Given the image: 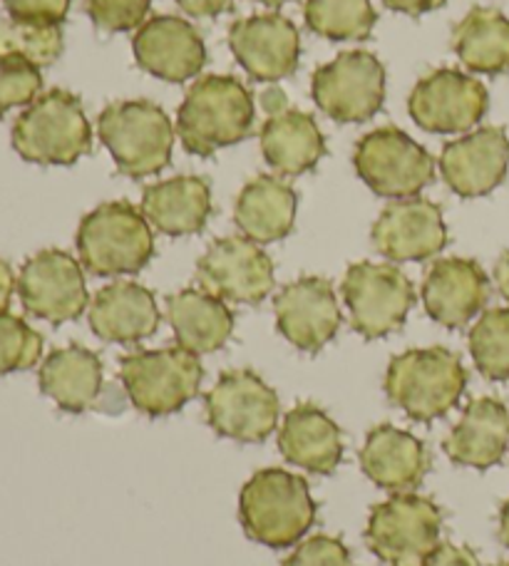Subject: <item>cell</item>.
Instances as JSON below:
<instances>
[{"label":"cell","mask_w":509,"mask_h":566,"mask_svg":"<svg viewBox=\"0 0 509 566\" xmlns=\"http://www.w3.org/2000/svg\"><path fill=\"white\" fill-rule=\"evenodd\" d=\"M18 293L30 316L48 323H67L87 308V283L83 264L60 249H45L30 256L18 276Z\"/></svg>","instance_id":"5bb4252c"},{"label":"cell","mask_w":509,"mask_h":566,"mask_svg":"<svg viewBox=\"0 0 509 566\" xmlns=\"http://www.w3.org/2000/svg\"><path fill=\"white\" fill-rule=\"evenodd\" d=\"M137 65L165 83H187L201 73L207 48L199 30L185 18L155 15L137 28L132 40Z\"/></svg>","instance_id":"ffe728a7"},{"label":"cell","mask_w":509,"mask_h":566,"mask_svg":"<svg viewBox=\"0 0 509 566\" xmlns=\"http://www.w3.org/2000/svg\"><path fill=\"white\" fill-rule=\"evenodd\" d=\"M97 135L125 177H152L169 167L175 125L165 109L149 99L107 105L97 119Z\"/></svg>","instance_id":"5b68a950"},{"label":"cell","mask_w":509,"mask_h":566,"mask_svg":"<svg viewBox=\"0 0 509 566\" xmlns=\"http://www.w3.org/2000/svg\"><path fill=\"white\" fill-rule=\"evenodd\" d=\"M152 0H85L87 15L105 33H127L145 25Z\"/></svg>","instance_id":"8d00e7d4"},{"label":"cell","mask_w":509,"mask_h":566,"mask_svg":"<svg viewBox=\"0 0 509 566\" xmlns=\"http://www.w3.org/2000/svg\"><path fill=\"white\" fill-rule=\"evenodd\" d=\"M257 117L253 95L231 75H204L189 87L177 113V135L187 151L209 157L249 137Z\"/></svg>","instance_id":"6da1fadb"},{"label":"cell","mask_w":509,"mask_h":566,"mask_svg":"<svg viewBox=\"0 0 509 566\" xmlns=\"http://www.w3.org/2000/svg\"><path fill=\"white\" fill-rule=\"evenodd\" d=\"M209 428L221 438L257 444L271 438L279 424V396L257 373L237 368L221 373L204 398Z\"/></svg>","instance_id":"30bf717a"},{"label":"cell","mask_w":509,"mask_h":566,"mask_svg":"<svg viewBox=\"0 0 509 566\" xmlns=\"http://www.w3.org/2000/svg\"><path fill=\"white\" fill-rule=\"evenodd\" d=\"M281 566H351V552L343 539L315 534V537L301 542Z\"/></svg>","instance_id":"74e56055"},{"label":"cell","mask_w":509,"mask_h":566,"mask_svg":"<svg viewBox=\"0 0 509 566\" xmlns=\"http://www.w3.org/2000/svg\"><path fill=\"white\" fill-rule=\"evenodd\" d=\"M197 279L211 296L257 306L273 291V261L257 241L224 237L199 259Z\"/></svg>","instance_id":"9a60e30c"},{"label":"cell","mask_w":509,"mask_h":566,"mask_svg":"<svg viewBox=\"0 0 509 566\" xmlns=\"http://www.w3.org/2000/svg\"><path fill=\"white\" fill-rule=\"evenodd\" d=\"M453 48L470 73H509V18L495 8H472L457 23L453 33Z\"/></svg>","instance_id":"4dcf8cb0"},{"label":"cell","mask_w":509,"mask_h":566,"mask_svg":"<svg viewBox=\"0 0 509 566\" xmlns=\"http://www.w3.org/2000/svg\"><path fill=\"white\" fill-rule=\"evenodd\" d=\"M229 48L253 80L279 83L299 67V28L281 13L241 18L229 28Z\"/></svg>","instance_id":"e0dca14e"},{"label":"cell","mask_w":509,"mask_h":566,"mask_svg":"<svg viewBox=\"0 0 509 566\" xmlns=\"http://www.w3.org/2000/svg\"><path fill=\"white\" fill-rule=\"evenodd\" d=\"M303 18L311 33L329 40H368L375 28L371 0H305Z\"/></svg>","instance_id":"1f68e13d"},{"label":"cell","mask_w":509,"mask_h":566,"mask_svg":"<svg viewBox=\"0 0 509 566\" xmlns=\"http://www.w3.org/2000/svg\"><path fill=\"white\" fill-rule=\"evenodd\" d=\"M297 209L299 197L291 185L279 177L259 175L237 197L233 221L247 239L257 244H273L293 231Z\"/></svg>","instance_id":"4316f807"},{"label":"cell","mask_w":509,"mask_h":566,"mask_svg":"<svg viewBox=\"0 0 509 566\" xmlns=\"http://www.w3.org/2000/svg\"><path fill=\"white\" fill-rule=\"evenodd\" d=\"M279 450L297 468L331 474L343 460V432L313 402L293 408L279 430Z\"/></svg>","instance_id":"d4e9b609"},{"label":"cell","mask_w":509,"mask_h":566,"mask_svg":"<svg viewBox=\"0 0 509 566\" xmlns=\"http://www.w3.org/2000/svg\"><path fill=\"white\" fill-rule=\"evenodd\" d=\"M495 283H497V291H500L502 296L509 301V251H505V254L497 259Z\"/></svg>","instance_id":"f6af8a7d"},{"label":"cell","mask_w":509,"mask_h":566,"mask_svg":"<svg viewBox=\"0 0 509 566\" xmlns=\"http://www.w3.org/2000/svg\"><path fill=\"white\" fill-rule=\"evenodd\" d=\"M167 321L177 346L195 356L224 348L233 333V313L221 298L204 289H185L167 296Z\"/></svg>","instance_id":"83f0119b"},{"label":"cell","mask_w":509,"mask_h":566,"mask_svg":"<svg viewBox=\"0 0 509 566\" xmlns=\"http://www.w3.org/2000/svg\"><path fill=\"white\" fill-rule=\"evenodd\" d=\"M373 247L391 261H427L447 247L443 211L430 199H398L373 224Z\"/></svg>","instance_id":"ac0fdd59"},{"label":"cell","mask_w":509,"mask_h":566,"mask_svg":"<svg viewBox=\"0 0 509 566\" xmlns=\"http://www.w3.org/2000/svg\"><path fill=\"white\" fill-rule=\"evenodd\" d=\"M261 107L267 109V115H273V113H281V109L289 107V99H287V93L279 87H271L267 90V93L261 95Z\"/></svg>","instance_id":"ee69618b"},{"label":"cell","mask_w":509,"mask_h":566,"mask_svg":"<svg viewBox=\"0 0 509 566\" xmlns=\"http://www.w3.org/2000/svg\"><path fill=\"white\" fill-rule=\"evenodd\" d=\"M490 298V279L472 259L435 261L423 281V303L427 316L445 328H463Z\"/></svg>","instance_id":"44dd1931"},{"label":"cell","mask_w":509,"mask_h":566,"mask_svg":"<svg viewBox=\"0 0 509 566\" xmlns=\"http://www.w3.org/2000/svg\"><path fill=\"white\" fill-rule=\"evenodd\" d=\"M65 38L60 25L23 23V20H0V55H13L40 67L53 65L63 55Z\"/></svg>","instance_id":"836d02e7"},{"label":"cell","mask_w":509,"mask_h":566,"mask_svg":"<svg viewBox=\"0 0 509 566\" xmlns=\"http://www.w3.org/2000/svg\"><path fill=\"white\" fill-rule=\"evenodd\" d=\"M15 274L10 269L8 261L0 259V313H8L10 301H13V291H15Z\"/></svg>","instance_id":"7bdbcfd3"},{"label":"cell","mask_w":509,"mask_h":566,"mask_svg":"<svg viewBox=\"0 0 509 566\" xmlns=\"http://www.w3.org/2000/svg\"><path fill=\"white\" fill-rule=\"evenodd\" d=\"M142 214L167 237L199 234L211 217L209 181L195 175L157 181L142 195Z\"/></svg>","instance_id":"484cf974"},{"label":"cell","mask_w":509,"mask_h":566,"mask_svg":"<svg viewBox=\"0 0 509 566\" xmlns=\"http://www.w3.org/2000/svg\"><path fill=\"white\" fill-rule=\"evenodd\" d=\"M43 396L65 412H85L102 390V360L85 346H65L50 353L38 373Z\"/></svg>","instance_id":"f546056e"},{"label":"cell","mask_w":509,"mask_h":566,"mask_svg":"<svg viewBox=\"0 0 509 566\" xmlns=\"http://www.w3.org/2000/svg\"><path fill=\"white\" fill-rule=\"evenodd\" d=\"M443 510L423 494L401 492L375 504L365 527V544L391 566H423L440 544Z\"/></svg>","instance_id":"ba28073f"},{"label":"cell","mask_w":509,"mask_h":566,"mask_svg":"<svg viewBox=\"0 0 509 566\" xmlns=\"http://www.w3.org/2000/svg\"><path fill=\"white\" fill-rule=\"evenodd\" d=\"M239 520L247 537L263 547H293L315 522L309 482L281 468L259 470L241 488Z\"/></svg>","instance_id":"7a4b0ae2"},{"label":"cell","mask_w":509,"mask_h":566,"mask_svg":"<svg viewBox=\"0 0 509 566\" xmlns=\"http://www.w3.org/2000/svg\"><path fill=\"white\" fill-rule=\"evenodd\" d=\"M509 169V137L505 127H480L447 142L440 175L457 197H485L502 185Z\"/></svg>","instance_id":"d6986e66"},{"label":"cell","mask_w":509,"mask_h":566,"mask_svg":"<svg viewBox=\"0 0 509 566\" xmlns=\"http://www.w3.org/2000/svg\"><path fill=\"white\" fill-rule=\"evenodd\" d=\"M13 147L33 165H75L93 149V127L83 103L67 90L38 95L15 119Z\"/></svg>","instance_id":"8992f818"},{"label":"cell","mask_w":509,"mask_h":566,"mask_svg":"<svg viewBox=\"0 0 509 566\" xmlns=\"http://www.w3.org/2000/svg\"><path fill=\"white\" fill-rule=\"evenodd\" d=\"M487 87L460 70H435L413 87L407 113L417 127L435 135H460L487 115Z\"/></svg>","instance_id":"4fadbf2b"},{"label":"cell","mask_w":509,"mask_h":566,"mask_svg":"<svg viewBox=\"0 0 509 566\" xmlns=\"http://www.w3.org/2000/svg\"><path fill=\"white\" fill-rule=\"evenodd\" d=\"M365 478L388 492L417 488L430 470V452L425 442L395 424L383 422L373 428L361 450Z\"/></svg>","instance_id":"603a6c76"},{"label":"cell","mask_w":509,"mask_h":566,"mask_svg":"<svg viewBox=\"0 0 509 566\" xmlns=\"http://www.w3.org/2000/svg\"><path fill=\"white\" fill-rule=\"evenodd\" d=\"M277 328L291 346L319 353L341 328V306L333 283L321 276H303L283 286L273 298Z\"/></svg>","instance_id":"2e32d148"},{"label":"cell","mask_w":509,"mask_h":566,"mask_svg":"<svg viewBox=\"0 0 509 566\" xmlns=\"http://www.w3.org/2000/svg\"><path fill=\"white\" fill-rule=\"evenodd\" d=\"M497 566H509V562H502V564H497Z\"/></svg>","instance_id":"c3c4849f"},{"label":"cell","mask_w":509,"mask_h":566,"mask_svg":"<svg viewBox=\"0 0 509 566\" xmlns=\"http://www.w3.org/2000/svg\"><path fill=\"white\" fill-rule=\"evenodd\" d=\"M311 95L321 113L335 123H365L383 107L385 67L368 50L341 53L315 70Z\"/></svg>","instance_id":"7c38bea8"},{"label":"cell","mask_w":509,"mask_h":566,"mask_svg":"<svg viewBox=\"0 0 509 566\" xmlns=\"http://www.w3.org/2000/svg\"><path fill=\"white\" fill-rule=\"evenodd\" d=\"M157 298L149 289L135 281H117L100 289L90 303V328L107 343L132 346L159 328Z\"/></svg>","instance_id":"7402d4cb"},{"label":"cell","mask_w":509,"mask_h":566,"mask_svg":"<svg viewBox=\"0 0 509 566\" xmlns=\"http://www.w3.org/2000/svg\"><path fill=\"white\" fill-rule=\"evenodd\" d=\"M467 343L475 368L487 380H509V306L485 311L467 336Z\"/></svg>","instance_id":"d6a6232c"},{"label":"cell","mask_w":509,"mask_h":566,"mask_svg":"<svg viewBox=\"0 0 509 566\" xmlns=\"http://www.w3.org/2000/svg\"><path fill=\"white\" fill-rule=\"evenodd\" d=\"M175 3L191 18H217L231 10L233 0H175Z\"/></svg>","instance_id":"60d3db41"},{"label":"cell","mask_w":509,"mask_h":566,"mask_svg":"<svg viewBox=\"0 0 509 566\" xmlns=\"http://www.w3.org/2000/svg\"><path fill=\"white\" fill-rule=\"evenodd\" d=\"M500 539L509 549V500L502 504V510H500Z\"/></svg>","instance_id":"bcb514c9"},{"label":"cell","mask_w":509,"mask_h":566,"mask_svg":"<svg viewBox=\"0 0 509 566\" xmlns=\"http://www.w3.org/2000/svg\"><path fill=\"white\" fill-rule=\"evenodd\" d=\"M259 3L269 6V8H279V6H283V3H289V0H259Z\"/></svg>","instance_id":"7dc6e473"},{"label":"cell","mask_w":509,"mask_h":566,"mask_svg":"<svg viewBox=\"0 0 509 566\" xmlns=\"http://www.w3.org/2000/svg\"><path fill=\"white\" fill-rule=\"evenodd\" d=\"M423 566H480V562H477L475 554L467 547L443 542L430 552V557L423 562Z\"/></svg>","instance_id":"ab89813d"},{"label":"cell","mask_w":509,"mask_h":566,"mask_svg":"<svg viewBox=\"0 0 509 566\" xmlns=\"http://www.w3.org/2000/svg\"><path fill=\"white\" fill-rule=\"evenodd\" d=\"M467 370L457 353L443 346L413 348L385 370V396L415 422H433L460 402Z\"/></svg>","instance_id":"3957f363"},{"label":"cell","mask_w":509,"mask_h":566,"mask_svg":"<svg viewBox=\"0 0 509 566\" xmlns=\"http://www.w3.org/2000/svg\"><path fill=\"white\" fill-rule=\"evenodd\" d=\"M77 254L90 274H137L155 256L149 221L129 201H107L83 217L77 229Z\"/></svg>","instance_id":"277c9868"},{"label":"cell","mask_w":509,"mask_h":566,"mask_svg":"<svg viewBox=\"0 0 509 566\" xmlns=\"http://www.w3.org/2000/svg\"><path fill=\"white\" fill-rule=\"evenodd\" d=\"M385 6L395 13H405V15H423V13H430V10L443 8L447 0H383Z\"/></svg>","instance_id":"b9f144b4"},{"label":"cell","mask_w":509,"mask_h":566,"mask_svg":"<svg viewBox=\"0 0 509 566\" xmlns=\"http://www.w3.org/2000/svg\"><path fill=\"white\" fill-rule=\"evenodd\" d=\"M261 155L283 177H301L325 155V139L319 125L301 109H281L267 117L261 127Z\"/></svg>","instance_id":"f1b7e54d"},{"label":"cell","mask_w":509,"mask_h":566,"mask_svg":"<svg viewBox=\"0 0 509 566\" xmlns=\"http://www.w3.org/2000/svg\"><path fill=\"white\" fill-rule=\"evenodd\" d=\"M120 378L139 412L165 418L197 398L204 368L199 356L177 348L137 350L120 360Z\"/></svg>","instance_id":"52a82bcc"},{"label":"cell","mask_w":509,"mask_h":566,"mask_svg":"<svg viewBox=\"0 0 509 566\" xmlns=\"http://www.w3.org/2000/svg\"><path fill=\"white\" fill-rule=\"evenodd\" d=\"M40 356H43V336L20 316L0 313V378L38 366Z\"/></svg>","instance_id":"e575fe53"},{"label":"cell","mask_w":509,"mask_h":566,"mask_svg":"<svg viewBox=\"0 0 509 566\" xmlns=\"http://www.w3.org/2000/svg\"><path fill=\"white\" fill-rule=\"evenodd\" d=\"M73 0H3L8 15L23 23L63 25Z\"/></svg>","instance_id":"f35d334b"},{"label":"cell","mask_w":509,"mask_h":566,"mask_svg":"<svg viewBox=\"0 0 509 566\" xmlns=\"http://www.w3.org/2000/svg\"><path fill=\"white\" fill-rule=\"evenodd\" d=\"M445 454L460 468L490 470L509 448V408L497 398H477L445 440Z\"/></svg>","instance_id":"cb8c5ba5"},{"label":"cell","mask_w":509,"mask_h":566,"mask_svg":"<svg viewBox=\"0 0 509 566\" xmlns=\"http://www.w3.org/2000/svg\"><path fill=\"white\" fill-rule=\"evenodd\" d=\"M43 90V77L35 65L13 55H0V117L8 109L30 105Z\"/></svg>","instance_id":"d590c367"},{"label":"cell","mask_w":509,"mask_h":566,"mask_svg":"<svg viewBox=\"0 0 509 566\" xmlns=\"http://www.w3.org/2000/svg\"><path fill=\"white\" fill-rule=\"evenodd\" d=\"M343 301L351 311V326L365 340L385 338L403 328L415 306V289L398 266L361 261L343 276Z\"/></svg>","instance_id":"8fae6325"},{"label":"cell","mask_w":509,"mask_h":566,"mask_svg":"<svg viewBox=\"0 0 509 566\" xmlns=\"http://www.w3.org/2000/svg\"><path fill=\"white\" fill-rule=\"evenodd\" d=\"M353 167L375 195L411 199L433 185L435 159L398 127H378L363 135L353 151Z\"/></svg>","instance_id":"9c48e42d"}]
</instances>
